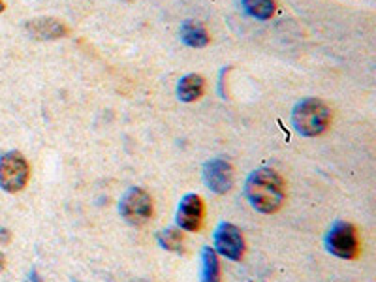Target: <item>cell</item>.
<instances>
[{
    "instance_id": "obj_1",
    "label": "cell",
    "mask_w": 376,
    "mask_h": 282,
    "mask_svg": "<svg viewBox=\"0 0 376 282\" xmlns=\"http://www.w3.org/2000/svg\"><path fill=\"white\" fill-rule=\"evenodd\" d=\"M245 194L250 206L260 213L271 215L276 213L284 203L286 190L282 177L271 168H258L248 175L245 182Z\"/></svg>"
},
{
    "instance_id": "obj_2",
    "label": "cell",
    "mask_w": 376,
    "mask_h": 282,
    "mask_svg": "<svg viewBox=\"0 0 376 282\" xmlns=\"http://www.w3.org/2000/svg\"><path fill=\"white\" fill-rule=\"evenodd\" d=\"M331 123L329 107L318 98H305L295 104L292 112V124L294 128L305 137H316L323 134Z\"/></svg>"
},
{
    "instance_id": "obj_3",
    "label": "cell",
    "mask_w": 376,
    "mask_h": 282,
    "mask_svg": "<svg viewBox=\"0 0 376 282\" xmlns=\"http://www.w3.org/2000/svg\"><path fill=\"white\" fill-rule=\"evenodd\" d=\"M30 179V166L19 151H10L0 156V188L4 192H21Z\"/></svg>"
},
{
    "instance_id": "obj_4",
    "label": "cell",
    "mask_w": 376,
    "mask_h": 282,
    "mask_svg": "<svg viewBox=\"0 0 376 282\" xmlns=\"http://www.w3.org/2000/svg\"><path fill=\"white\" fill-rule=\"evenodd\" d=\"M121 217L132 226H143L153 217V198L140 187L128 188L119 203Z\"/></svg>"
},
{
    "instance_id": "obj_5",
    "label": "cell",
    "mask_w": 376,
    "mask_h": 282,
    "mask_svg": "<svg viewBox=\"0 0 376 282\" xmlns=\"http://www.w3.org/2000/svg\"><path fill=\"white\" fill-rule=\"evenodd\" d=\"M325 247L333 256L342 260H354L358 258L359 254V239L358 231L350 222L344 220H337L328 235H325Z\"/></svg>"
},
{
    "instance_id": "obj_6",
    "label": "cell",
    "mask_w": 376,
    "mask_h": 282,
    "mask_svg": "<svg viewBox=\"0 0 376 282\" xmlns=\"http://www.w3.org/2000/svg\"><path fill=\"white\" fill-rule=\"evenodd\" d=\"M213 241H215V253L224 256V258L228 260H237L243 258V254H245V239H243V234L239 231L237 226L229 222H222L215 229V237H213Z\"/></svg>"
},
{
    "instance_id": "obj_7",
    "label": "cell",
    "mask_w": 376,
    "mask_h": 282,
    "mask_svg": "<svg viewBox=\"0 0 376 282\" xmlns=\"http://www.w3.org/2000/svg\"><path fill=\"white\" fill-rule=\"evenodd\" d=\"M203 181L215 194H226L234 187V168L228 160L211 159L203 166Z\"/></svg>"
},
{
    "instance_id": "obj_8",
    "label": "cell",
    "mask_w": 376,
    "mask_h": 282,
    "mask_svg": "<svg viewBox=\"0 0 376 282\" xmlns=\"http://www.w3.org/2000/svg\"><path fill=\"white\" fill-rule=\"evenodd\" d=\"M201 222H203V201L200 196H182L177 207V226L184 231H200Z\"/></svg>"
},
{
    "instance_id": "obj_9",
    "label": "cell",
    "mask_w": 376,
    "mask_h": 282,
    "mask_svg": "<svg viewBox=\"0 0 376 282\" xmlns=\"http://www.w3.org/2000/svg\"><path fill=\"white\" fill-rule=\"evenodd\" d=\"M25 29L36 40H59L68 34V29L60 23L59 19L53 18H40L32 19L25 25Z\"/></svg>"
},
{
    "instance_id": "obj_10",
    "label": "cell",
    "mask_w": 376,
    "mask_h": 282,
    "mask_svg": "<svg viewBox=\"0 0 376 282\" xmlns=\"http://www.w3.org/2000/svg\"><path fill=\"white\" fill-rule=\"evenodd\" d=\"M203 90H206V79L198 74H188L177 85V96L181 102L200 100Z\"/></svg>"
},
{
    "instance_id": "obj_11",
    "label": "cell",
    "mask_w": 376,
    "mask_h": 282,
    "mask_svg": "<svg viewBox=\"0 0 376 282\" xmlns=\"http://www.w3.org/2000/svg\"><path fill=\"white\" fill-rule=\"evenodd\" d=\"M181 40L184 46L200 49V47H206L209 43V34H207V30L200 23L188 19V21H184L181 25Z\"/></svg>"
},
{
    "instance_id": "obj_12",
    "label": "cell",
    "mask_w": 376,
    "mask_h": 282,
    "mask_svg": "<svg viewBox=\"0 0 376 282\" xmlns=\"http://www.w3.org/2000/svg\"><path fill=\"white\" fill-rule=\"evenodd\" d=\"M201 282H220V262L211 247L201 250Z\"/></svg>"
},
{
    "instance_id": "obj_13",
    "label": "cell",
    "mask_w": 376,
    "mask_h": 282,
    "mask_svg": "<svg viewBox=\"0 0 376 282\" xmlns=\"http://www.w3.org/2000/svg\"><path fill=\"white\" fill-rule=\"evenodd\" d=\"M245 12L254 19L267 21L275 13V0H241Z\"/></svg>"
},
{
    "instance_id": "obj_14",
    "label": "cell",
    "mask_w": 376,
    "mask_h": 282,
    "mask_svg": "<svg viewBox=\"0 0 376 282\" xmlns=\"http://www.w3.org/2000/svg\"><path fill=\"white\" fill-rule=\"evenodd\" d=\"M156 239H159V245L164 248V250H170V253H182V243H184V239H182L181 229L166 228L156 235Z\"/></svg>"
},
{
    "instance_id": "obj_15",
    "label": "cell",
    "mask_w": 376,
    "mask_h": 282,
    "mask_svg": "<svg viewBox=\"0 0 376 282\" xmlns=\"http://www.w3.org/2000/svg\"><path fill=\"white\" fill-rule=\"evenodd\" d=\"M0 239H2V241H8V239H10V234H8V229H0Z\"/></svg>"
},
{
    "instance_id": "obj_16",
    "label": "cell",
    "mask_w": 376,
    "mask_h": 282,
    "mask_svg": "<svg viewBox=\"0 0 376 282\" xmlns=\"http://www.w3.org/2000/svg\"><path fill=\"white\" fill-rule=\"evenodd\" d=\"M30 282H41L40 276H38V273H36L34 269L30 271Z\"/></svg>"
},
{
    "instance_id": "obj_17",
    "label": "cell",
    "mask_w": 376,
    "mask_h": 282,
    "mask_svg": "<svg viewBox=\"0 0 376 282\" xmlns=\"http://www.w3.org/2000/svg\"><path fill=\"white\" fill-rule=\"evenodd\" d=\"M4 269V254L0 253V271Z\"/></svg>"
},
{
    "instance_id": "obj_18",
    "label": "cell",
    "mask_w": 376,
    "mask_h": 282,
    "mask_svg": "<svg viewBox=\"0 0 376 282\" xmlns=\"http://www.w3.org/2000/svg\"><path fill=\"white\" fill-rule=\"evenodd\" d=\"M4 8H6V6H4V2H2V0H0V13L4 12Z\"/></svg>"
}]
</instances>
